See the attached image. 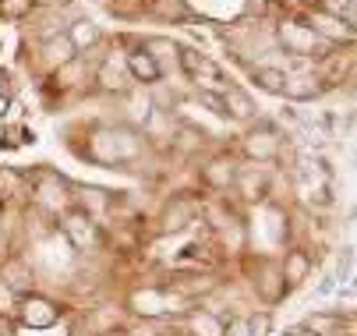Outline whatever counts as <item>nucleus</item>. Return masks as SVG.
<instances>
[{
    "instance_id": "b1692460",
    "label": "nucleus",
    "mask_w": 357,
    "mask_h": 336,
    "mask_svg": "<svg viewBox=\"0 0 357 336\" xmlns=\"http://www.w3.org/2000/svg\"><path fill=\"white\" fill-rule=\"evenodd\" d=\"M4 110H8V96H4V92H0V114H4Z\"/></svg>"
},
{
    "instance_id": "5701e85b",
    "label": "nucleus",
    "mask_w": 357,
    "mask_h": 336,
    "mask_svg": "<svg viewBox=\"0 0 357 336\" xmlns=\"http://www.w3.org/2000/svg\"><path fill=\"white\" fill-rule=\"evenodd\" d=\"M8 305H11V291H8V283L0 280V312H8Z\"/></svg>"
},
{
    "instance_id": "f3484780",
    "label": "nucleus",
    "mask_w": 357,
    "mask_h": 336,
    "mask_svg": "<svg viewBox=\"0 0 357 336\" xmlns=\"http://www.w3.org/2000/svg\"><path fill=\"white\" fill-rule=\"evenodd\" d=\"M241 191H244V199H262V195H266V177L255 181V170H248V174L241 177Z\"/></svg>"
},
{
    "instance_id": "393cba45",
    "label": "nucleus",
    "mask_w": 357,
    "mask_h": 336,
    "mask_svg": "<svg viewBox=\"0 0 357 336\" xmlns=\"http://www.w3.org/2000/svg\"><path fill=\"white\" fill-rule=\"evenodd\" d=\"M135 336H156V333H135Z\"/></svg>"
},
{
    "instance_id": "dca6fc26",
    "label": "nucleus",
    "mask_w": 357,
    "mask_h": 336,
    "mask_svg": "<svg viewBox=\"0 0 357 336\" xmlns=\"http://www.w3.org/2000/svg\"><path fill=\"white\" fill-rule=\"evenodd\" d=\"M71 46H75V50H78V46H89V43H96L99 39V32H96V25H89V22H78L75 29H71Z\"/></svg>"
},
{
    "instance_id": "423d86ee",
    "label": "nucleus",
    "mask_w": 357,
    "mask_h": 336,
    "mask_svg": "<svg viewBox=\"0 0 357 336\" xmlns=\"http://www.w3.org/2000/svg\"><path fill=\"white\" fill-rule=\"evenodd\" d=\"M0 280L8 283L11 294H29V287H32V273H29L25 262H8L4 273H0Z\"/></svg>"
},
{
    "instance_id": "4468645a",
    "label": "nucleus",
    "mask_w": 357,
    "mask_h": 336,
    "mask_svg": "<svg viewBox=\"0 0 357 336\" xmlns=\"http://www.w3.org/2000/svg\"><path fill=\"white\" fill-rule=\"evenodd\" d=\"M191 206H184V202H177V209L170 206V213L163 216V230H181V227H188V220H191Z\"/></svg>"
},
{
    "instance_id": "6ab92c4d",
    "label": "nucleus",
    "mask_w": 357,
    "mask_h": 336,
    "mask_svg": "<svg viewBox=\"0 0 357 336\" xmlns=\"http://www.w3.org/2000/svg\"><path fill=\"white\" fill-rule=\"evenodd\" d=\"M202 103H206L213 114H220V117H227V103H223V96H216V92H209V89H202V96H198Z\"/></svg>"
},
{
    "instance_id": "9d476101",
    "label": "nucleus",
    "mask_w": 357,
    "mask_h": 336,
    "mask_svg": "<svg viewBox=\"0 0 357 336\" xmlns=\"http://www.w3.org/2000/svg\"><path fill=\"white\" fill-rule=\"evenodd\" d=\"M315 78L312 75H297V78H287V89L283 96H294V100H312V96L319 92V85H312Z\"/></svg>"
},
{
    "instance_id": "4be33fe9",
    "label": "nucleus",
    "mask_w": 357,
    "mask_h": 336,
    "mask_svg": "<svg viewBox=\"0 0 357 336\" xmlns=\"http://www.w3.org/2000/svg\"><path fill=\"white\" fill-rule=\"evenodd\" d=\"M121 78H124V71H121V68H114V64L103 71V85H110V89H114V85H121Z\"/></svg>"
},
{
    "instance_id": "20e7f679",
    "label": "nucleus",
    "mask_w": 357,
    "mask_h": 336,
    "mask_svg": "<svg viewBox=\"0 0 357 336\" xmlns=\"http://www.w3.org/2000/svg\"><path fill=\"white\" fill-rule=\"evenodd\" d=\"M280 273H283L287 287H301L304 280H308V273H312V259H308V252H287Z\"/></svg>"
},
{
    "instance_id": "39448f33",
    "label": "nucleus",
    "mask_w": 357,
    "mask_h": 336,
    "mask_svg": "<svg viewBox=\"0 0 357 336\" xmlns=\"http://www.w3.org/2000/svg\"><path fill=\"white\" fill-rule=\"evenodd\" d=\"M177 57H181V68L188 71V78H195V82H202V75H206V78H220L216 64H209V57L188 50V46H184V50H177Z\"/></svg>"
},
{
    "instance_id": "aec40b11",
    "label": "nucleus",
    "mask_w": 357,
    "mask_h": 336,
    "mask_svg": "<svg viewBox=\"0 0 357 336\" xmlns=\"http://www.w3.org/2000/svg\"><path fill=\"white\" fill-rule=\"evenodd\" d=\"M29 8H32V0H4V4H0V15H8V18H22Z\"/></svg>"
},
{
    "instance_id": "412c9836",
    "label": "nucleus",
    "mask_w": 357,
    "mask_h": 336,
    "mask_svg": "<svg viewBox=\"0 0 357 336\" xmlns=\"http://www.w3.org/2000/svg\"><path fill=\"white\" fill-rule=\"evenodd\" d=\"M248 329H251V336H266V333H269V315H266V312H262V315H251Z\"/></svg>"
},
{
    "instance_id": "1a4fd4ad",
    "label": "nucleus",
    "mask_w": 357,
    "mask_h": 336,
    "mask_svg": "<svg viewBox=\"0 0 357 336\" xmlns=\"http://www.w3.org/2000/svg\"><path fill=\"white\" fill-rule=\"evenodd\" d=\"M230 181H234V163H230V160H213V163L206 167V184H213V188H230Z\"/></svg>"
},
{
    "instance_id": "ddd939ff",
    "label": "nucleus",
    "mask_w": 357,
    "mask_h": 336,
    "mask_svg": "<svg viewBox=\"0 0 357 336\" xmlns=\"http://www.w3.org/2000/svg\"><path fill=\"white\" fill-rule=\"evenodd\" d=\"M248 153H251V156H259V160H269V156L276 153V138H273V135H251Z\"/></svg>"
},
{
    "instance_id": "f257e3e1",
    "label": "nucleus",
    "mask_w": 357,
    "mask_h": 336,
    "mask_svg": "<svg viewBox=\"0 0 357 336\" xmlns=\"http://www.w3.org/2000/svg\"><path fill=\"white\" fill-rule=\"evenodd\" d=\"M15 308H18L22 326H29V329H50V326L61 319V308L54 301L39 298V294H22Z\"/></svg>"
},
{
    "instance_id": "0eeeda50",
    "label": "nucleus",
    "mask_w": 357,
    "mask_h": 336,
    "mask_svg": "<svg viewBox=\"0 0 357 336\" xmlns=\"http://www.w3.org/2000/svg\"><path fill=\"white\" fill-rule=\"evenodd\" d=\"M128 71L138 82H160V75H163V68L156 64V57H152V54H131L128 57Z\"/></svg>"
},
{
    "instance_id": "f03ea898",
    "label": "nucleus",
    "mask_w": 357,
    "mask_h": 336,
    "mask_svg": "<svg viewBox=\"0 0 357 336\" xmlns=\"http://www.w3.org/2000/svg\"><path fill=\"white\" fill-rule=\"evenodd\" d=\"M64 237L78 248V252H89V248H96L99 245V230H96V223H92V216L89 213H68L64 216Z\"/></svg>"
},
{
    "instance_id": "9b49d317",
    "label": "nucleus",
    "mask_w": 357,
    "mask_h": 336,
    "mask_svg": "<svg viewBox=\"0 0 357 336\" xmlns=\"http://www.w3.org/2000/svg\"><path fill=\"white\" fill-rule=\"evenodd\" d=\"M223 103H227V114H234V117H251V114H255L251 100H248L241 89H230V92L223 96Z\"/></svg>"
},
{
    "instance_id": "f8f14e48",
    "label": "nucleus",
    "mask_w": 357,
    "mask_h": 336,
    "mask_svg": "<svg viewBox=\"0 0 357 336\" xmlns=\"http://www.w3.org/2000/svg\"><path fill=\"white\" fill-rule=\"evenodd\" d=\"M191 329H195V336H223V322L209 312H198L191 319Z\"/></svg>"
},
{
    "instance_id": "2eb2a0df",
    "label": "nucleus",
    "mask_w": 357,
    "mask_h": 336,
    "mask_svg": "<svg viewBox=\"0 0 357 336\" xmlns=\"http://www.w3.org/2000/svg\"><path fill=\"white\" fill-rule=\"evenodd\" d=\"M259 85H262L266 92H280V96H283L287 75H283V71H273V68H262V71H259Z\"/></svg>"
},
{
    "instance_id": "6e6552de",
    "label": "nucleus",
    "mask_w": 357,
    "mask_h": 336,
    "mask_svg": "<svg viewBox=\"0 0 357 336\" xmlns=\"http://www.w3.org/2000/svg\"><path fill=\"white\" fill-rule=\"evenodd\" d=\"M308 329H312L315 336H343V333H347V322H343L340 315L322 312V315H312V319H308Z\"/></svg>"
},
{
    "instance_id": "7ed1b4c3",
    "label": "nucleus",
    "mask_w": 357,
    "mask_h": 336,
    "mask_svg": "<svg viewBox=\"0 0 357 336\" xmlns=\"http://www.w3.org/2000/svg\"><path fill=\"white\" fill-rule=\"evenodd\" d=\"M287 280H283V273L276 269V266H266L262 269V280H259V294H262V301H269V305H276V301H283L287 298Z\"/></svg>"
},
{
    "instance_id": "a211bd4d",
    "label": "nucleus",
    "mask_w": 357,
    "mask_h": 336,
    "mask_svg": "<svg viewBox=\"0 0 357 336\" xmlns=\"http://www.w3.org/2000/svg\"><path fill=\"white\" fill-rule=\"evenodd\" d=\"M343 22L340 18H329V15H315V32H326V36H347L350 39V29H340Z\"/></svg>"
}]
</instances>
